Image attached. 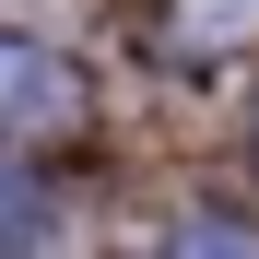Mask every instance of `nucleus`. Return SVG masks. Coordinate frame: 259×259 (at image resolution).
<instances>
[{
    "mask_svg": "<svg viewBox=\"0 0 259 259\" xmlns=\"http://www.w3.org/2000/svg\"><path fill=\"white\" fill-rule=\"evenodd\" d=\"M153 35L165 59H236L259 35V0H153Z\"/></svg>",
    "mask_w": 259,
    "mask_h": 259,
    "instance_id": "f03ea898",
    "label": "nucleus"
},
{
    "mask_svg": "<svg viewBox=\"0 0 259 259\" xmlns=\"http://www.w3.org/2000/svg\"><path fill=\"white\" fill-rule=\"evenodd\" d=\"M247 142H259V118H247Z\"/></svg>",
    "mask_w": 259,
    "mask_h": 259,
    "instance_id": "20e7f679",
    "label": "nucleus"
},
{
    "mask_svg": "<svg viewBox=\"0 0 259 259\" xmlns=\"http://www.w3.org/2000/svg\"><path fill=\"white\" fill-rule=\"evenodd\" d=\"M71 118H82L71 59H48L35 35H0V142H24V130H71Z\"/></svg>",
    "mask_w": 259,
    "mask_h": 259,
    "instance_id": "f257e3e1",
    "label": "nucleus"
},
{
    "mask_svg": "<svg viewBox=\"0 0 259 259\" xmlns=\"http://www.w3.org/2000/svg\"><path fill=\"white\" fill-rule=\"evenodd\" d=\"M35 212H48V189H35L24 165H0V236H35Z\"/></svg>",
    "mask_w": 259,
    "mask_h": 259,
    "instance_id": "7ed1b4c3",
    "label": "nucleus"
}]
</instances>
